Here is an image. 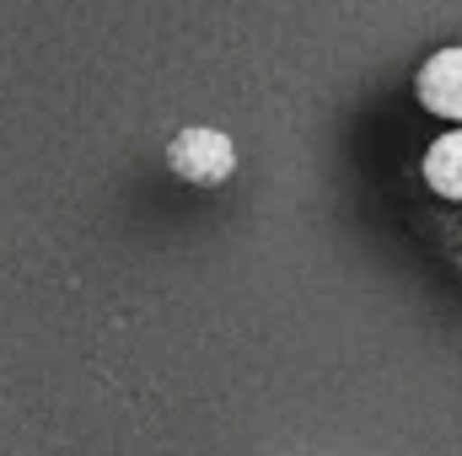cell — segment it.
Segmentation results:
<instances>
[{"label": "cell", "instance_id": "cell-1", "mask_svg": "<svg viewBox=\"0 0 462 456\" xmlns=\"http://www.w3.org/2000/svg\"><path fill=\"white\" fill-rule=\"evenodd\" d=\"M167 161L178 178L199 183V188H216L236 172V145H231L226 129H210V123H189L172 145H167Z\"/></svg>", "mask_w": 462, "mask_h": 456}, {"label": "cell", "instance_id": "cell-2", "mask_svg": "<svg viewBox=\"0 0 462 456\" xmlns=\"http://www.w3.org/2000/svg\"><path fill=\"white\" fill-rule=\"evenodd\" d=\"M420 103L441 118H462V49H441L420 70Z\"/></svg>", "mask_w": 462, "mask_h": 456}, {"label": "cell", "instance_id": "cell-3", "mask_svg": "<svg viewBox=\"0 0 462 456\" xmlns=\"http://www.w3.org/2000/svg\"><path fill=\"white\" fill-rule=\"evenodd\" d=\"M425 183L447 199H462V129L441 134L430 150H425Z\"/></svg>", "mask_w": 462, "mask_h": 456}]
</instances>
